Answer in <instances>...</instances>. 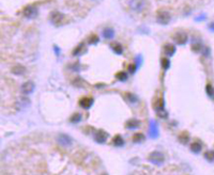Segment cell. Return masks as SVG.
I'll return each mask as SVG.
<instances>
[{
  "label": "cell",
  "instance_id": "cell-1",
  "mask_svg": "<svg viewBox=\"0 0 214 175\" xmlns=\"http://www.w3.org/2000/svg\"><path fill=\"white\" fill-rule=\"evenodd\" d=\"M171 16L167 11H158V15H156V21L160 25H168L170 23Z\"/></svg>",
  "mask_w": 214,
  "mask_h": 175
},
{
  "label": "cell",
  "instance_id": "cell-2",
  "mask_svg": "<svg viewBox=\"0 0 214 175\" xmlns=\"http://www.w3.org/2000/svg\"><path fill=\"white\" fill-rule=\"evenodd\" d=\"M149 161H151L152 163H154V165H160L164 163V160H165V158H164V155L162 154V153L160 152H152L150 155H149Z\"/></svg>",
  "mask_w": 214,
  "mask_h": 175
},
{
  "label": "cell",
  "instance_id": "cell-3",
  "mask_svg": "<svg viewBox=\"0 0 214 175\" xmlns=\"http://www.w3.org/2000/svg\"><path fill=\"white\" fill-rule=\"evenodd\" d=\"M64 19V15L62 13L58 12V11H54L51 14V21L54 26L59 27V26L62 25V21Z\"/></svg>",
  "mask_w": 214,
  "mask_h": 175
},
{
  "label": "cell",
  "instance_id": "cell-4",
  "mask_svg": "<svg viewBox=\"0 0 214 175\" xmlns=\"http://www.w3.org/2000/svg\"><path fill=\"white\" fill-rule=\"evenodd\" d=\"M23 15L25 16L26 18H29V19L34 18L38 15V9H36L34 5H27L23 10Z\"/></svg>",
  "mask_w": 214,
  "mask_h": 175
},
{
  "label": "cell",
  "instance_id": "cell-5",
  "mask_svg": "<svg viewBox=\"0 0 214 175\" xmlns=\"http://www.w3.org/2000/svg\"><path fill=\"white\" fill-rule=\"evenodd\" d=\"M145 0H130V8L135 12H141L145 9Z\"/></svg>",
  "mask_w": 214,
  "mask_h": 175
},
{
  "label": "cell",
  "instance_id": "cell-6",
  "mask_svg": "<svg viewBox=\"0 0 214 175\" xmlns=\"http://www.w3.org/2000/svg\"><path fill=\"white\" fill-rule=\"evenodd\" d=\"M187 38H189L187 34L183 31H178L173 35V41L176 42V44H178V45H184L187 42Z\"/></svg>",
  "mask_w": 214,
  "mask_h": 175
},
{
  "label": "cell",
  "instance_id": "cell-7",
  "mask_svg": "<svg viewBox=\"0 0 214 175\" xmlns=\"http://www.w3.org/2000/svg\"><path fill=\"white\" fill-rule=\"evenodd\" d=\"M108 138V134L105 130L100 129L94 134V140L99 143H104Z\"/></svg>",
  "mask_w": 214,
  "mask_h": 175
},
{
  "label": "cell",
  "instance_id": "cell-8",
  "mask_svg": "<svg viewBox=\"0 0 214 175\" xmlns=\"http://www.w3.org/2000/svg\"><path fill=\"white\" fill-rule=\"evenodd\" d=\"M22 93L25 94V95H28V94L32 93L33 90H34V83L32 81H27L22 86Z\"/></svg>",
  "mask_w": 214,
  "mask_h": 175
},
{
  "label": "cell",
  "instance_id": "cell-9",
  "mask_svg": "<svg viewBox=\"0 0 214 175\" xmlns=\"http://www.w3.org/2000/svg\"><path fill=\"white\" fill-rule=\"evenodd\" d=\"M58 141H59V143H60V144L64 145V146H68V145H70L72 143V139H71V138H70L68 134H59Z\"/></svg>",
  "mask_w": 214,
  "mask_h": 175
},
{
  "label": "cell",
  "instance_id": "cell-10",
  "mask_svg": "<svg viewBox=\"0 0 214 175\" xmlns=\"http://www.w3.org/2000/svg\"><path fill=\"white\" fill-rule=\"evenodd\" d=\"M92 104H93V99L91 97H84V98L79 100V105L85 109H89L90 107L92 106Z\"/></svg>",
  "mask_w": 214,
  "mask_h": 175
},
{
  "label": "cell",
  "instance_id": "cell-11",
  "mask_svg": "<svg viewBox=\"0 0 214 175\" xmlns=\"http://www.w3.org/2000/svg\"><path fill=\"white\" fill-rule=\"evenodd\" d=\"M164 51H165V53L167 56L171 57L173 56V53L176 52V47H175V45H172V44H166V45L164 46Z\"/></svg>",
  "mask_w": 214,
  "mask_h": 175
},
{
  "label": "cell",
  "instance_id": "cell-12",
  "mask_svg": "<svg viewBox=\"0 0 214 175\" xmlns=\"http://www.w3.org/2000/svg\"><path fill=\"white\" fill-rule=\"evenodd\" d=\"M103 36L107 40H111L115 36V30L112 28H105L103 30Z\"/></svg>",
  "mask_w": 214,
  "mask_h": 175
},
{
  "label": "cell",
  "instance_id": "cell-13",
  "mask_svg": "<svg viewBox=\"0 0 214 175\" xmlns=\"http://www.w3.org/2000/svg\"><path fill=\"white\" fill-rule=\"evenodd\" d=\"M201 148H202V144L200 142H198V141L192 143L191 145V151L193 153H196V154H198V153L201 151Z\"/></svg>",
  "mask_w": 214,
  "mask_h": 175
},
{
  "label": "cell",
  "instance_id": "cell-14",
  "mask_svg": "<svg viewBox=\"0 0 214 175\" xmlns=\"http://www.w3.org/2000/svg\"><path fill=\"white\" fill-rule=\"evenodd\" d=\"M25 72L26 69L22 65H15L12 69V73L15 74V75H23V74H25Z\"/></svg>",
  "mask_w": 214,
  "mask_h": 175
},
{
  "label": "cell",
  "instance_id": "cell-15",
  "mask_svg": "<svg viewBox=\"0 0 214 175\" xmlns=\"http://www.w3.org/2000/svg\"><path fill=\"white\" fill-rule=\"evenodd\" d=\"M111 48H112V50L117 53V55H121V53H122V51H123L122 45H121V44H119V43L111 44Z\"/></svg>",
  "mask_w": 214,
  "mask_h": 175
},
{
  "label": "cell",
  "instance_id": "cell-16",
  "mask_svg": "<svg viewBox=\"0 0 214 175\" xmlns=\"http://www.w3.org/2000/svg\"><path fill=\"white\" fill-rule=\"evenodd\" d=\"M204 158H206L209 162H213L214 161V151H208L204 153Z\"/></svg>",
  "mask_w": 214,
  "mask_h": 175
},
{
  "label": "cell",
  "instance_id": "cell-17",
  "mask_svg": "<svg viewBox=\"0 0 214 175\" xmlns=\"http://www.w3.org/2000/svg\"><path fill=\"white\" fill-rule=\"evenodd\" d=\"M206 92H207V94H208V96L214 99V88L212 84H208V86H207Z\"/></svg>",
  "mask_w": 214,
  "mask_h": 175
},
{
  "label": "cell",
  "instance_id": "cell-18",
  "mask_svg": "<svg viewBox=\"0 0 214 175\" xmlns=\"http://www.w3.org/2000/svg\"><path fill=\"white\" fill-rule=\"evenodd\" d=\"M114 144H115L116 146H122V145L124 144V141H123V139L121 138V136H116V137L114 138Z\"/></svg>",
  "mask_w": 214,
  "mask_h": 175
},
{
  "label": "cell",
  "instance_id": "cell-19",
  "mask_svg": "<svg viewBox=\"0 0 214 175\" xmlns=\"http://www.w3.org/2000/svg\"><path fill=\"white\" fill-rule=\"evenodd\" d=\"M143 139H145V136H143V134H140V132H138V134H135L134 136H133V141H134V142H136V143L141 142Z\"/></svg>",
  "mask_w": 214,
  "mask_h": 175
},
{
  "label": "cell",
  "instance_id": "cell-20",
  "mask_svg": "<svg viewBox=\"0 0 214 175\" xmlns=\"http://www.w3.org/2000/svg\"><path fill=\"white\" fill-rule=\"evenodd\" d=\"M116 77H117V79H119L120 81H125L126 79H128V75H126V73H124V72H119V73L116 74Z\"/></svg>",
  "mask_w": 214,
  "mask_h": 175
},
{
  "label": "cell",
  "instance_id": "cell-21",
  "mask_svg": "<svg viewBox=\"0 0 214 175\" xmlns=\"http://www.w3.org/2000/svg\"><path fill=\"white\" fill-rule=\"evenodd\" d=\"M138 125H139V122H138L137 120H132V121H129L128 122L126 127L128 128H136V127H138Z\"/></svg>",
  "mask_w": 214,
  "mask_h": 175
},
{
  "label": "cell",
  "instance_id": "cell-22",
  "mask_svg": "<svg viewBox=\"0 0 214 175\" xmlns=\"http://www.w3.org/2000/svg\"><path fill=\"white\" fill-rule=\"evenodd\" d=\"M162 67H163L164 69H168L169 66H170V63H169V60L167 58H163L162 59Z\"/></svg>",
  "mask_w": 214,
  "mask_h": 175
},
{
  "label": "cell",
  "instance_id": "cell-23",
  "mask_svg": "<svg viewBox=\"0 0 214 175\" xmlns=\"http://www.w3.org/2000/svg\"><path fill=\"white\" fill-rule=\"evenodd\" d=\"M82 47H84V44H79L78 46H77L76 48L74 49V51H73V55H74V56H78L79 53L82 52Z\"/></svg>",
  "mask_w": 214,
  "mask_h": 175
},
{
  "label": "cell",
  "instance_id": "cell-24",
  "mask_svg": "<svg viewBox=\"0 0 214 175\" xmlns=\"http://www.w3.org/2000/svg\"><path fill=\"white\" fill-rule=\"evenodd\" d=\"M80 119H82V115L79 113H75L74 115L71 117V121L72 123H78L79 121H80Z\"/></svg>",
  "mask_w": 214,
  "mask_h": 175
},
{
  "label": "cell",
  "instance_id": "cell-25",
  "mask_svg": "<svg viewBox=\"0 0 214 175\" xmlns=\"http://www.w3.org/2000/svg\"><path fill=\"white\" fill-rule=\"evenodd\" d=\"M202 49V46L200 44H193L192 45V50H194L195 52H199V51H201Z\"/></svg>",
  "mask_w": 214,
  "mask_h": 175
},
{
  "label": "cell",
  "instance_id": "cell-26",
  "mask_svg": "<svg viewBox=\"0 0 214 175\" xmlns=\"http://www.w3.org/2000/svg\"><path fill=\"white\" fill-rule=\"evenodd\" d=\"M180 141H181L182 143H184V144H185V143H187V141H189V136H187V134H182L181 136H180Z\"/></svg>",
  "mask_w": 214,
  "mask_h": 175
},
{
  "label": "cell",
  "instance_id": "cell-27",
  "mask_svg": "<svg viewBox=\"0 0 214 175\" xmlns=\"http://www.w3.org/2000/svg\"><path fill=\"white\" fill-rule=\"evenodd\" d=\"M97 42H99V38L97 35H92L89 38V44H97Z\"/></svg>",
  "mask_w": 214,
  "mask_h": 175
},
{
  "label": "cell",
  "instance_id": "cell-28",
  "mask_svg": "<svg viewBox=\"0 0 214 175\" xmlns=\"http://www.w3.org/2000/svg\"><path fill=\"white\" fill-rule=\"evenodd\" d=\"M136 67H137V65H130L129 66V71H130V73H134L136 69Z\"/></svg>",
  "mask_w": 214,
  "mask_h": 175
},
{
  "label": "cell",
  "instance_id": "cell-29",
  "mask_svg": "<svg viewBox=\"0 0 214 175\" xmlns=\"http://www.w3.org/2000/svg\"><path fill=\"white\" fill-rule=\"evenodd\" d=\"M204 18H206V15H204V14H202L201 16H199V17L196 18V21H204Z\"/></svg>",
  "mask_w": 214,
  "mask_h": 175
},
{
  "label": "cell",
  "instance_id": "cell-30",
  "mask_svg": "<svg viewBox=\"0 0 214 175\" xmlns=\"http://www.w3.org/2000/svg\"><path fill=\"white\" fill-rule=\"evenodd\" d=\"M209 28L211 29V30H213L214 31V23H212V24H210V26H209Z\"/></svg>",
  "mask_w": 214,
  "mask_h": 175
},
{
  "label": "cell",
  "instance_id": "cell-31",
  "mask_svg": "<svg viewBox=\"0 0 214 175\" xmlns=\"http://www.w3.org/2000/svg\"><path fill=\"white\" fill-rule=\"evenodd\" d=\"M104 175H106V174H104Z\"/></svg>",
  "mask_w": 214,
  "mask_h": 175
}]
</instances>
